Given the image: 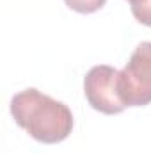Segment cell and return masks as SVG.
I'll return each instance as SVG.
<instances>
[{"label": "cell", "instance_id": "cell-1", "mask_svg": "<svg viewBox=\"0 0 151 153\" xmlns=\"http://www.w3.org/2000/svg\"><path fill=\"white\" fill-rule=\"evenodd\" d=\"M11 116L32 139L44 144L61 143L73 130V114L70 107L34 87L13 96Z\"/></svg>", "mask_w": 151, "mask_h": 153}, {"label": "cell", "instance_id": "cell-2", "mask_svg": "<svg viewBox=\"0 0 151 153\" xmlns=\"http://www.w3.org/2000/svg\"><path fill=\"white\" fill-rule=\"evenodd\" d=\"M117 94L126 107L151 103V41H142L117 73Z\"/></svg>", "mask_w": 151, "mask_h": 153}, {"label": "cell", "instance_id": "cell-3", "mask_svg": "<svg viewBox=\"0 0 151 153\" xmlns=\"http://www.w3.org/2000/svg\"><path fill=\"white\" fill-rule=\"evenodd\" d=\"M117 70L109 64L93 66L84 78V93L89 105L101 114H119L126 109L117 94Z\"/></svg>", "mask_w": 151, "mask_h": 153}, {"label": "cell", "instance_id": "cell-4", "mask_svg": "<svg viewBox=\"0 0 151 153\" xmlns=\"http://www.w3.org/2000/svg\"><path fill=\"white\" fill-rule=\"evenodd\" d=\"M132 14L142 25L151 27V0H128Z\"/></svg>", "mask_w": 151, "mask_h": 153}, {"label": "cell", "instance_id": "cell-5", "mask_svg": "<svg viewBox=\"0 0 151 153\" xmlns=\"http://www.w3.org/2000/svg\"><path fill=\"white\" fill-rule=\"evenodd\" d=\"M64 2L70 9H73L80 14H91V13L100 11L107 0H64Z\"/></svg>", "mask_w": 151, "mask_h": 153}]
</instances>
